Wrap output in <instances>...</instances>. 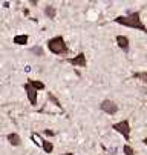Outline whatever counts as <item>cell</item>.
I'll return each instance as SVG.
<instances>
[{"label":"cell","instance_id":"cell-3","mask_svg":"<svg viewBox=\"0 0 147 155\" xmlns=\"http://www.w3.org/2000/svg\"><path fill=\"white\" fill-rule=\"evenodd\" d=\"M45 83L43 81H38V80H28L25 83V91H26V95H28V100L32 106L37 104V91H41L45 89Z\"/></svg>","mask_w":147,"mask_h":155},{"label":"cell","instance_id":"cell-14","mask_svg":"<svg viewBox=\"0 0 147 155\" xmlns=\"http://www.w3.org/2000/svg\"><path fill=\"white\" fill-rule=\"evenodd\" d=\"M48 97H49V100H51V101H52V103H54L57 107H61V103L58 101V98H57V97H55L52 92H48ZM61 109H63V107H61Z\"/></svg>","mask_w":147,"mask_h":155},{"label":"cell","instance_id":"cell-6","mask_svg":"<svg viewBox=\"0 0 147 155\" xmlns=\"http://www.w3.org/2000/svg\"><path fill=\"white\" fill-rule=\"evenodd\" d=\"M66 61L71 63L72 66H80V68H86V64H88V60H86L85 52H80V54L75 55L74 58H68Z\"/></svg>","mask_w":147,"mask_h":155},{"label":"cell","instance_id":"cell-2","mask_svg":"<svg viewBox=\"0 0 147 155\" xmlns=\"http://www.w3.org/2000/svg\"><path fill=\"white\" fill-rule=\"evenodd\" d=\"M46 46H48L49 52H52L54 55H68L69 54V48L61 35H55V37L49 38Z\"/></svg>","mask_w":147,"mask_h":155},{"label":"cell","instance_id":"cell-5","mask_svg":"<svg viewBox=\"0 0 147 155\" xmlns=\"http://www.w3.org/2000/svg\"><path fill=\"white\" fill-rule=\"evenodd\" d=\"M100 109L103 110V112L109 114V115H115V114L118 112V104H117L115 101L106 98V100H103V101L100 103Z\"/></svg>","mask_w":147,"mask_h":155},{"label":"cell","instance_id":"cell-12","mask_svg":"<svg viewBox=\"0 0 147 155\" xmlns=\"http://www.w3.org/2000/svg\"><path fill=\"white\" fill-rule=\"evenodd\" d=\"M55 12H57V11H55L54 6H49V5H48V6L45 8V14H46L49 18H54V17H55Z\"/></svg>","mask_w":147,"mask_h":155},{"label":"cell","instance_id":"cell-17","mask_svg":"<svg viewBox=\"0 0 147 155\" xmlns=\"http://www.w3.org/2000/svg\"><path fill=\"white\" fill-rule=\"evenodd\" d=\"M61 155H74L72 152H66V153H61Z\"/></svg>","mask_w":147,"mask_h":155},{"label":"cell","instance_id":"cell-13","mask_svg":"<svg viewBox=\"0 0 147 155\" xmlns=\"http://www.w3.org/2000/svg\"><path fill=\"white\" fill-rule=\"evenodd\" d=\"M123 152H124L126 155H135V150H133V147H132L129 143H126V144L123 146Z\"/></svg>","mask_w":147,"mask_h":155},{"label":"cell","instance_id":"cell-15","mask_svg":"<svg viewBox=\"0 0 147 155\" xmlns=\"http://www.w3.org/2000/svg\"><path fill=\"white\" fill-rule=\"evenodd\" d=\"M31 52H34V54H38L40 57L43 55V49H41L40 46H34V48H31Z\"/></svg>","mask_w":147,"mask_h":155},{"label":"cell","instance_id":"cell-16","mask_svg":"<svg viewBox=\"0 0 147 155\" xmlns=\"http://www.w3.org/2000/svg\"><path fill=\"white\" fill-rule=\"evenodd\" d=\"M141 141H142V144H145V146H147V137H144Z\"/></svg>","mask_w":147,"mask_h":155},{"label":"cell","instance_id":"cell-4","mask_svg":"<svg viewBox=\"0 0 147 155\" xmlns=\"http://www.w3.org/2000/svg\"><path fill=\"white\" fill-rule=\"evenodd\" d=\"M112 129L117 130L118 134H121L126 141H130V130H132V129H130L129 120H121V121H118V123H113V124H112Z\"/></svg>","mask_w":147,"mask_h":155},{"label":"cell","instance_id":"cell-8","mask_svg":"<svg viewBox=\"0 0 147 155\" xmlns=\"http://www.w3.org/2000/svg\"><path fill=\"white\" fill-rule=\"evenodd\" d=\"M6 140H8L12 146H20V144H22V138H20V135L15 134V132H12V134H8Z\"/></svg>","mask_w":147,"mask_h":155},{"label":"cell","instance_id":"cell-7","mask_svg":"<svg viewBox=\"0 0 147 155\" xmlns=\"http://www.w3.org/2000/svg\"><path fill=\"white\" fill-rule=\"evenodd\" d=\"M115 41H117L118 48L123 49V52H126V54L129 52V49H130V40H129V37H126V35H117L115 37Z\"/></svg>","mask_w":147,"mask_h":155},{"label":"cell","instance_id":"cell-10","mask_svg":"<svg viewBox=\"0 0 147 155\" xmlns=\"http://www.w3.org/2000/svg\"><path fill=\"white\" fill-rule=\"evenodd\" d=\"M28 40H29V37L26 34H20V35L14 37V43H15V45H26Z\"/></svg>","mask_w":147,"mask_h":155},{"label":"cell","instance_id":"cell-1","mask_svg":"<svg viewBox=\"0 0 147 155\" xmlns=\"http://www.w3.org/2000/svg\"><path fill=\"white\" fill-rule=\"evenodd\" d=\"M115 23L121 25V26H127V28H133V29H138L144 34H147V26L142 23V18H141V11H133V12H129L126 15H118L113 18Z\"/></svg>","mask_w":147,"mask_h":155},{"label":"cell","instance_id":"cell-9","mask_svg":"<svg viewBox=\"0 0 147 155\" xmlns=\"http://www.w3.org/2000/svg\"><path fill=\"white\" fill-rule=\"evenodd\" d=\"M37 137L40 138V135L37 134ZM41 140V146H43V150L46 152V153H51L52 150H54V144L49 141V140H45V138H40Z\"/></svg>","mask_w":147,"mask_h":155},{"label":"cell","instance_id":"cell-11","mask_svg":"<svg viewBox=\"0 0 147 155\" xmlns=\"http://www.w3.org/2000/svg\"><path fill=\"white\" fill-rule=\"evenodd\" d=\"M132 78H138V80H141L144 84H147V71H142V72H135V74L132 75Z\"/></svg>","mask_w":147,"mask_h":155}]
</instances>
